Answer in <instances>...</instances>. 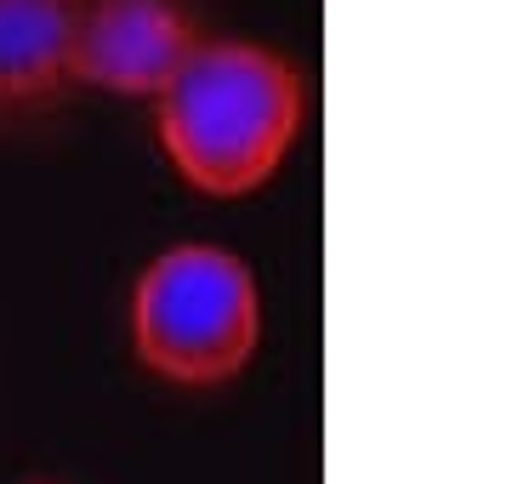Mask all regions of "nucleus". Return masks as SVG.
Returning <instances> with one entry per match:
<instances>
[{
	"label": "nucleus",
	"mask_w": 512,
	"mask_h": 484,
	"mask_svg": "<svg viewBox=\"0 0 512 484\" xmlns=\"http://www.w3.org/2000/svg\"><path fill=\"white\" fill-rule=\"evenodd\" d=\"M165 166L205 200H239L274 183L308 126V75L245 35H200L154 103Z\"/></svg>",
	"instance_id": "obj_1"
},
{
	"label": "nucleus",
	"mask_w": 512,
	"mask_h": 484,
	"mask_svg": "<svg viewBox=\"0 0 512 484\" xmlns=\"http://www.w3.org/2000/svg\"><path fill=\"white\" fill-rule=\"evenodd\" d=\"M131 354L165 388H228L262 348V285L211 240L165 245L137 268L126 302Z\"/></svg>",
	"instance_id": "obj_2"
},
{
	"label": "nucleus",
	"mask_w": 512,
	"mask_h": 484,
	"mask_svg": "<svg viewBox=\"0 0 512 484\" xmlns=\"http://www.w3.org/2000/svg\"><path fill=\"white\" fill-rule=\"evenodd\" d=\"M194 46L200 29L183 12V0H80L74 86L154 103Z\"/></svg>",
	"instance_id": "obj_3"
},
{
	"label": "nucleus",
	"mask_w": 512,
	"mask_h": 484,
	"mask_svg": "<svg viewBox=\"0 0 512 484\" xmlns=\"http://www.w3.org/2000/svg\"><path fill=\"white\" fill-rule=\"evenodd\" d=\"M80 0H0V109H35L74 86Z\"/></svg>",
	"instance_id": "obj_4"
}]
</instances>
